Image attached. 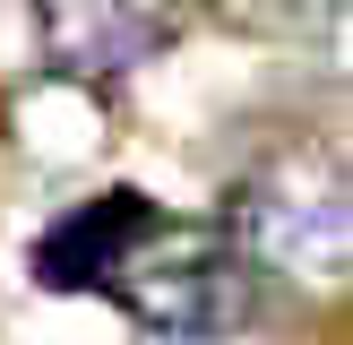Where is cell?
<instances>
[{
  "label": "cell",
  "mask_w": 353,
  "mask_h": 345,
  "mask_svg": "<svg viewBox=\"0 0 353 345\" xmlns=\"http://www.w3.org/2000/svg\"><path fill=\"white\" fill-rule=\"evenodd\" d=\"M121 310L155 337H233L250 319V293H259V259L233 241V224H181L164 216L130 259H121L112 285Z\"/></svg>",
  "instance_id": "cell-1"
},
{
  "label": "cell",
  "mask_w": 353,
  "mask_h": 345,
  "mask_svg": "<svg viewBox=\"0 0 353 345\" xmlns=\"http://www.w3.org/2000/svg\"><path fill=\"white\" fill-rule=\"evenodd\" d=\"M233 241L259 268H293V276H345L353 250V199H345V164L327 147H276L268 164L241 172L233 190Z\"/></svg>",
  "instance_id": "cell-2"
},
{
  "label": "cell",
  "mask_w": 353,
  "mask_h": 345,
  "mask_svg": "<svg viewBox=\"0 0 353 345\" xmlns=\"http://www.w3.org/2000/svg\"><path fill=\"white\" fill-rule=\"evenodd\" d=\"M43 61L78 86H112L181 43V0H34Z\"/></svg>",
  "instance_id": "cell-3"
},
{
  "label": "cell",
  "mask_w": 353,
  "mask_h": 345,
  "mask_svg": "<svg viewBox=\"0 0 353 345\" xmlns=\"http://www.w3.org/2000/svg\"><path fill=\"white\" fill-rule=\"evenodd\" d=\"M155 224H164V207H155L147 190H95V199H78L43 241H34V285H52V293H103L121 276V259H130Z\"/></svg>",
  "instance_id": "cell-4"
},
{
  "label": "cell",
  "mask_w": 353,
  "mask_h": 345,
  "mask_svg": "<svg viewBox=\"0 0 353 345\" xmlns=\"http://www.w3.org/2000/svg\"><path fill=\"white\" fill-rule=\"evenodd\" d=\"M207 9L259 43H327L345 26V0H207Z\"/></svg>",
  "instance_id": "cell-5"
}]
</instances>
